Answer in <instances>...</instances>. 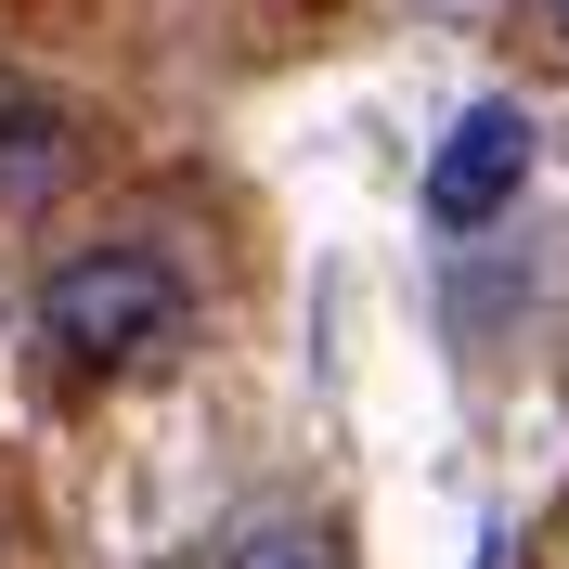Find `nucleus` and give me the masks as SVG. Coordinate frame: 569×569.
<instances>
[{
  "label": "nucleus",
  "instance_id": "1",
  "mask_svg": "<svg viewBox=\"0 0 569 569\" xmlns=\"http://www.w3.org/2000/svg\"><path fill=\"white\" fill-rule=\"evenodd\" d=\"M39 337L78 376H130V362H156L181 337V272L156 247H130V233H104V247H78V259L39 272Z\"/></svg>",
  "mask_w": 569,
  "mask_h": 569
},
{
  "label": "nucleus",
  "instance_id": "2",
  "mask_svg": "<svg viewBox=\"0 0 569 569\" xmlns=\"http://www.w3.org/2000/svg\"><path fill=\"white\" fill-rule=\"evenodd\" d=\"M518 194H531V117L518 104H466L440 130V156H427V220L440 233H492Z\"/></svg>",
  "mask_w": 569,
  "mask_h": 569
},
{
  "label": "nucleus",
  "instance_id": "3",
  "mask_svg": "<svg viewBox=\"0 0 569 569\" xmlns=\"http://www.w3.org/2000/svg\"><path fill=\"white\" fill-rule=\"evenodd\" d=\"M208 569H337V557H323L311 518H247V531L208 543Z\"/></svg>",
  "mask_w": 569,
  "mask_h": 569
},
{
  "label": "nucleus",
  "instance_id": "4",
  "mask_svg": "<svg viewBox=\"0 0 569 569\" xmlns=\"http://www.w3.org/2000/svg\"><path fill=\"white\" fill-rule=\"evenodd\" d=\"M557 39H569V0H557Z\"/></svg>",
  "mask_w": 569,
  "mask_h": 569
}]
</instances>
